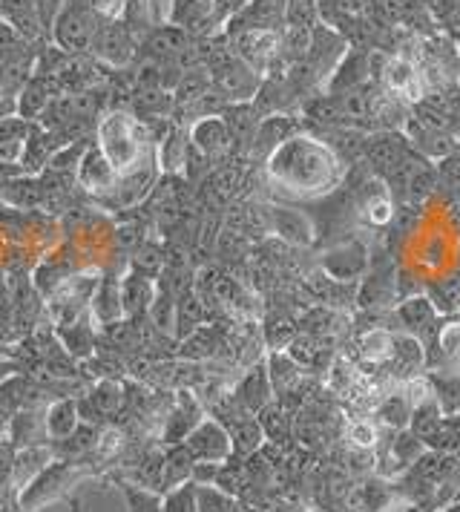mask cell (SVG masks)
I'll return each mask as SVG.
<instances>
[{
	"mask_svg": "<svg viewBox=\"0 0 460 512\" xmlns=\"http://www.w3.org/2000/svg\"><path fill=\"white\" fill-rule=\"evenodd\" d=\"M343 159L328 141L294 133L268 156L271 185L297 199H320L343 182Z\"/></svg>",
	"mask_w": 460,
	"mask_h": 512,
	"instance_id": "obj_1",
	"label": "cell"
},
{
	"mask_svg": "<svg viewBox=\"0 0 460 512\" xmlns=\"http://www.w3.org/2000/svg\"><path fill=\"white\" fill-rule=\"evenodd\" d=\"M147 130L136 116L113 110L98 121V150L113 164L118 182L144 170V159H150Z\"/></svg>",
	"mask_w": 460,
	"mask_h": 512,
	"instance_id": "obj_2",
	"label": "cell"
},
{
	"mask_svg": "<svg viewBox=\"0 0 460 512\" xmlns=\"http://www.w3.org/2000/svg\"><path fill=\"white\" fill-rule=\"evenodd\" d=\"M101 15L95 12L92 0H64L58 15H55V44L67 55H84L90 52L92 41L101 29Z\"/></svg>",
	"mask_w": 460,
	"mask_h": 512,
	"instance_id": "obj_3",
	"label": "cell"
},
{
	"mask_svg": "<svg viewBox=\"0 0 460 512\" xmlns=\"http://www.w3.org/2000/svg\"><path fill=\"white\" fill-rule=\"evenodd\" d=\"M282 29H251L230 35V52L253 72H265L279 58Z\"/></svg>",
	"mask_w": 460,
	"mask_h": 512,
	"instance_id": "obj_4",
	"label": "cell"
},
{
	"mask_svg": "<svg viewBox=\"0 0 460 512\" xmlns=\"http://www.w3.org/2000/svg\"><path fill=\"white\" fill-rule=\"evenodd\" d=\"M182 443L196 464H225L233 458L230 432L219 420H202Z\"/></svg>",
	"mask_w": 460,
	"mask_h": 512,
	"instance_id": "obj_5",
	"label": "cell"
},
{
	"mask_svg": "<svg viewBox=\"0 0 460 512\" xmlns=\"http://www.w3.org/2000/svg\"><path fill=\"white\" fill-rule=\"evenodd\" d=\"M92 55L107 64V67H127L136 55V41L130 35V29L121 24V21H104L95 41H92Z\"/></svg>",
	"mask_w": 460,
	"mask_h": 512,
	"instance_id": "obj_6",
	"label": "cell"
},
{
	"mask_svg": "<svg viewBox=\"0 0 460 512\" xmlns=\"http://www.w3.org/2000/svg\"><path fill=\"white\" fill-rule=\"evenodd\" d=\"M285 6H288V0H248L225 24V32L230 38V35L251 32V29H282Z\"/></svg>",
	"mask_w": 460,
	"mask_h": 512,
	"instance_id": "obj_7",
	"label": "cell"
},
{
	"mask_svg": "<svg viewBox=\"0 0 460 512\" xmlns=\"http://www.w3.org/2000/svg\"><path fill=\"white\" fill-rule=\"evenodd\" d=\"M190 144L207 156V159H216V156H225L230 147H233V139H230L228 124L222 116H202L193 130H190Z\"/></svg>",
	"mask_w": 460,
	"mask_h": 512,
	"instance_id": "obj_8",
	"label": "cell"
},
{
	"mask_svg": "<svg viewBox=\"0 0 460 512\" xmlns=\"http://www.w3.org/2000/svg\"><path fill=\"white\" fill-rule=\"evenodd\" d=\"M78 182L92 190V193H113L118 187V173L113 170V164L104 159V153L95 147H87L84 156H81V164H78Z\"/></svg>",
	"mask_w": 460,
	"mask_h": 512,
	"instance_id": "obj_9",
	"label": "cell"
},
{
	"mask_svg": "<svg viewBox=\"0 0 460 512\" xmlns=\"http://www.w3.org/2000/svg\"><path fill=\"white\" fill-rule=\"evenodd\" d=\"M55 98V81L52 78H29L23 84L21 98H18V116L23 121H32V118L44 116V110L52 104Z\"/></svg>",
	"mask_w": 460,
	"mask_h": 512,
	"instance_id": "obj_10",
	"label": "cell"
},
{
	"mask_svg": "<svg viewBox=\"0 0 460 512\" xmlns=\"http://www.w3.org/2000/svg\"><path fill=\"white\" fill-rule=\"evenodd\" d=\"M383 84L397 98H420L423 95L420 72L414 70L406 58H391L386 64V72H383Z\"/></svg>",
	"mask_w": 460,
	"mask_h": 512,
	"instance_id": "obj_11",
	"label": "cell"
},
{
	"mask_svg": "<svg viewBox=\"0 0 460 512\" xmlns=\"http://www.w3.org/2000/svg\"><path fill=\"white\" fill-rule=\"evenodd\" d=\"M199 423H202V409H199V403L190 395H182L179 397V403H176V409H173V415L167 418L164 441L173 443V446L182 443Z\"/></svg>",
	"mask_w": 460,
	"mask_h": 512,
	"instance_id": "obj_12",
	"label": "cell"
},
{
	"mask_svg": "<svg viewBox=\"0 0 460 512\" xmlns=\"http://www.w3.org/2000/svg\"><path fill=\"white\" fill-rule=\"evenodd\" d=\"M297 133L294 121L288 116H271L259 121V130L253 136V153L256 156H271L282 141H288Z\"/></svg>",
	"mask_w": 460,
	"mask_h": 512,
	"instance_id": "obj_13",
	"label": "cell"
},
{
	"mask_svg": "<svg viewBox=\"0 0 460 512\" xmlns=\"http://www.w3.org/2000/svg\"><path fill=\"white\" fill-rule=\"evenodd\" d=\"M236 400L242 409L248 412H262L271 400V377H268V369H253L236 389Z\"/></svg>",
	"mask_w": 460,
	"mask_h": 512,
	"instance_id": "obj_14",
	"label": "cell"
},
{
	"mask_svg": "<svg viewBox=\"0 0 460 512\" xmlns=\"http://www.w3.org/2000/svg\"><path fill=\"white\" fill-rule=\"evenodd\" d=\"M78 429H81V423H78V403L72 397H64V400L49 406V412H46V432L55 441H67Z\"/></svg>",
	"mask_w": 460,
	"mask_h": 512,
	"instance_id": "obj_15",
	"label": "cell"
},
{
	"mask_svg": "<svg viewBox=\"0 0 460 512\" xmlns=\"http://www.w3.org/2000/svg\"><path fill=\"white\" fill-rule=\"evenodd\" d=\"M193 469H196V461L190 458V452L184 449V443H176L167 452L164 464H161V487H164V492L179 487L184 481H193Z\"/></svg>",
	"mask_w": 460,
	"mask_h": 512,
	"instance_id": "obj_16",
	"label": "cell"
},
{
	"mask_svg": "<svg viewBox=\"0 0 460 512\" xmlns=\"http://www.w3.org/2000/svg\"><path fill=\"white\" fill-rule=\"evenodd\" d=\"M147 47H150V52H153L156 58H179L184 49H187V29L173 24L159 26V29L150 35Z\"/></svg>",
	"mask_w": 460,
	"mask_h": 512,
	"instance_id": "obj_17",
	"label": "cell"
},
{
	"mask_svg": "<svg viewBox=\"0 0 460 512\" xmlns=\"http://www.w3.org/2000/svg\"><path fill=\"white\" fill-rule=\"evenodd\" d=\"M274 231L294 245H305L311 239V222L297 210L274 208Z\"/></svg>",
	"mask_w": 460,
	"mask_h": 512,
	"instance_id": "obj_18",
	"label": "cell"
},
{
	"mask_svg": "<svg viewBox=\"0 0 460 512\" xmlns=\"http://www.w3.org/2000/svg\"><path fill=\"white\" fill-rule=\"evenodd\" d=\"M161 512H199V484L184 481L161 495Z\"/></svg>",
	"mask_w": 460,
	"mask_h": 512,
	"instance_id": "obj_19",
	"label": "cell"
},
{
	"mask_svg": "<svg viewBox=\"0 0 460 512\" xmlns=\"http://www.w3.org/2000/svg\"><path fill=\"white\" fill-rule=\"evenodd\" d=\"M394 354V337L386 328H371L360 337V357L368 363H383Z\"/></svg>",
	"mask_w": 460,
	"mask_h": 512,
	"instance_id": "obj_20",
	"label": "cell"
},
{
	"mask_svg": "<svg viewBox=\"0 0 460 512\" xmlns=\"http://www.w3.org/2000/svg\"><path fill=\"white\" fill-rule=\"evenodd\" d=\"M124 305H121V285H115L113 277H107L104 285H98V294H95V314L104 320V323H113L115 317H121Z\"/></svg>",
	"mask_w": 460,
	"mask_h": 512,
	"instance_id": "obj_21",
	"label": "cell"
},
{
	"mask_svg": "<svg viewBox=\"0 0 460 512\" xmlns=\"http://www.w3.org/2000/svg\"><path fill=\"white\" fill-rule=\"evenodd\" d=\"M199 512H245V507L213 484H199Z\"/></svg>",
	"mask_w": 460,
	"mask_h": 512,
	"instance_id": "obj_22",
	"label": "cell"
},
{
	"mask_svg": "<svg viewBox=\"0 0 460 512\" xmlns=\"http://www.w3.org/2000/svg\"><path fill=\"white\" fill-rule=\"evenodd\" d=\"M150 297H153V285H150L147 277H127V280L121 282V305H124V311L147 308Z\"/></svg>",
	"mask_w": 460,
	"mask_h": 512,
	"instance_id": "obj_23",
	"label": "cell"
},
{
	"mask_svg": "<svg viewBox=\"0 0 460 512\" xmlns=\"http://www.w3.org/2000/svg\"><path fill=\"white\" fill-rule=\"evenodd\" d=\"M268 377H271V386L274 389L288 392L299 380L297 363H291V357H285V354H274L271 357V366H268Z\"/></svg>",
	"mask_w": 460,
	"mask_h": 512,
	"instance_id": "obj_24",
	"label": "cell"
},
{
	"mask_svg": "<svg viewBox=\"0 0 460 512\" xmlns=\"http://www.w3.org/2000/svg\"><path fill=\"white\" fill-rule=\"evenodd\" d=\"M400 320L409 331H417V328L429 326L435 320V308H432L429 300H409L400 308Z\"/></svg>",
	"mask_w": 460,
	"mask_h": 512,
	"instance_id": "obj_25",
	"label": "cell"
},
{
	"mask_svg": "<svg viewBox=\"0 0 460 512\" xmlns=\"http://www.w3.org/2000/svg\"><path fill=\"white\" fill-rule=\"evenodd\" d=\"M121 492L127 498L130 512H161V498H156L150 489H138L133 484H121Z\"/></svg>",
	"mask_w": 460,
	"mask_h": 512,
	"instance_id": "obj_26",
	"label": "cell"
},
{
	"mask_svg": "<svg viewBox=\"0 0 460 512\" xmlns=\"http://www.w3.org/2000/svg\"><path fill=\"white\" fill-rule=\"evenodd\" d=\"M23 41L26 38L18 32V26H12L9 21L0 18V61H12L21 52Z\"/></svg>",
	"mask_w": 460,
	"mask_h": 512,
	"instance_id": "obj_27",
	"label": "cell"
},
{
	"mask_svg": "<svg viewBox=\"0 0 460 512\" xmlns=\"http://www.w3.org/2000/svg\"><path fill=\"white\" fill-rule=\"evenodd\" d=\"M345 441L351 443L354 449H371L377 443V429L368 420H354L345 432Z\"/></svg>",
	"mask_w": 460,
	"mask_h": 512,
	"instance_id": "obj_28",
	"label": "cell"
},
{
	"mask_svg": "<svg viewBox=\"0 0 460 512\" xmlns=\"http://www.w3.org/2000/svg\"><path fill=\"white\" fill-rule=\"evenodd\" d=\"M366 219L371 222V225H386L391 219V202L386 199V196H371V199H366Z\"/></svg>",
	"mask_w": 460,
	"mask_h": 512,
	"instance_id": "obj_29",
	"label": "cell"
},
{
	"mask_svg": "<svg viewBox=\"0 0 460 512\" xmlns=\"http://www.w3.org/2000/svg\"><path fill=\"white\" fill-rule=\"evenodd\" d=\"M437 343H440V349H443V354L446 357H460V323L455 320V323H446L443 326V331L437 334Z\"/></svg>",
	"mask_w": 460,
	"mask_h": 512,
	"instance_id": "obj_30",
	"label": "cell"
},
{
	"mask_svg": "<svg viewBox=\"0 0 460 512\" xmlns=\"http://www.w3.org/2000/svg\"><path fill=\"white\" fill-rule=\"evenodd\" d=\"M245 3H248V0H210V21L228 24L230 18H233Z\"/></svg>",
	"mask_w": 460,
	"mask_h": 512,
	"instance_id": "obj_31",
	"label": "cell"
},
{
	"mask_svg": "<svg viewBox=\"0 0 460 512\" xmlns=\"http://www.w3.org/2000/svg\"><path fill=\"white\" fill-rule=\"evenodd\" d=\"M92 6L101 15V21H121V15L127 9V0H92Z\"/></svg>",
	"mask_w": 460,
	"mask_h": 512,
	"instance_id": "obj_32",
	"label": "cell"
},
{
	"mask_svg": "<svg viewBox=\"0 0 460 512\" xmlns=\"http://www.w3.org/2000/svg\"><path fill=\"white\" fill-rule=\"evenodd\" d=\"M121 443H124L121 432H118V429H107V432L101 435V441L95 443V449H98V455L110 458V455H115V452L121 449Z\"/></svg>",
	"mask_w": 460,
	"mask_h": 512,
	"instance_id": "obj_33",
	"label": "cell"
},
{
	"mask_svg": "<svg viewBox=\"0 0 460 512\" xmlns=\"http://www.w3.org/2000/svg\"><path fill=\"white\" fill-rule=\"evenodd\" d=\"M23 150H26V141H3L0 144V162H6V164H12V162H18L23 156Z\"/></svg>",
	"mask_w": 460,
	"mask_h": 512,
	"instance_id": "obj_34",
	"label": "cell"
},
{
	"mask_svg": "<svg viewBox=\"0 0 460 512\" xmlns=\"http://www.w3.org/2000/svg\"><path fill=\"white\" fill-rule=\"evenodd\" d=\"M98 392H101V409H104V412L115 409V403H118V395H115L113 383H104V386H101Z\"/></svg>",
	"mask_w": 460,
	"mask_h": 512,
	"instance_id": "obj_35",
	"label": "cell"
}]
</instances>
